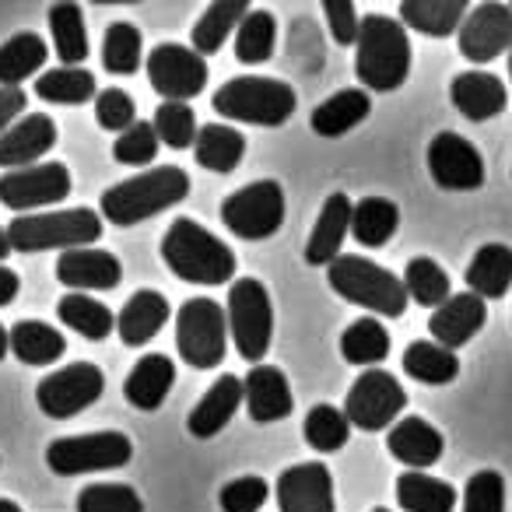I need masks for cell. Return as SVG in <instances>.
Instances as JSON below:
<instances>
[{"label": "cell", "instance_id": "1", "mask_svg": "<svg viewBox=\"0 0 512 512\" xmlns=\"http://www.w3.org/2000/svg\"><path fill=\"white\" fill-rule=\"evenodd\" d=\"M186 193H190V176H186V169H179V165H155V169L137 172V176L109 186V190L102 193L99 207H102V218L127 228V225L148 221V218H155V214L169 211V207L183 204Z\"/></svg>", "mask_w": 512, "mask_h": 512}, {"label": "cell", "instance_id": "2", "mask_svg": "<svg viewBox=\"0 0 512 512\" xmlns=\"http://www.w3.org/2000/svg\"><path fill=\"white\" fill-rule=\"evenodd\" d=\"M162 260L186 285H225L235 278V253L193 218L169 225L162 235Z\"/></svg>", "mask_w": 512, "mask_h": 512}, {"label": "cell", "instance_id": "3", "mask_svg": "<svg viewBox=\"0 0 512 512\" xmlns=\"http://www.w3.org/2000/svg\"><path fill=\"white\" fill-rule=\"evenodd\" d=\"M355 74L369 92H397L411 74V39L400 22L365 15L355 43Z\"/></svg>", "mask_w": 512, "mask_h": 512}, {"label": "cell", "instance_id": "4", "mask_svg": "<svg viewBox=\"0 0 512 512\" xmlns=\"http://www.w3.org/2000/svg\"><path fill=\"white\" fill-rule=\"evenodd\" d=\"M327 281L341 299H348L351 306H362L376 316H390L400 320L407 313V288L404 278H397L393 271L379 267L369 256L341 253L334 264L327 267Z\"/></svg>", "mask_w": 512, "mask_h": 512}, {"label": "cell", "instance_id": "5", "mask_svg": "<svg viewBox=\"0 0 512 512\" xmlns=\"http://www.w3.org/2000/svg\"><path fill=\"white\" fill-rule=\"evenodd\" d=\"M211 106L225 120L253 123V127H281V123L292 120L295 106H299V95H295V88L288 81L249 74V78L225 81L214 92Z\"/></svg>", "mask_w": 512, "mask_h": 512}, {"label": "cell", "instance_id": "6", "mask_svg": "<svg viewBox=\"0 0 512 512\" xmlns=\"http://www.w3.org/2000/svg\"><path fill=\"white\" fill-rule=\"evenodd\" d=\"M102 239V214L92 207L46 214H18L8 225L11 253H43V249H85Z\"/></svg>", "mask_w": 512, "mask_h": 512}, {"label": "cell", "instance_id": "7", "mask_svg": "<svg viewBox=\"0 0 512 512\" xmlns=\"http://www.w3.org/2000/svg\"><path fill=\"white\" fill-rule=\"evenodd\" d=\"M225 316H228V337L235 341V351H239L246 362H256V365L264 362L274 341V306H271V292H267L264 281H256V278L232 281Z\"/></svg>", "mask_w": 512, "mask_h": 512}, {"label": "cell", "instance_id": "8", "mask_svg": "<svg viewBox=\"0 0 512 512\" xmlns=\"http://www.w3.org/2000/svg\"><path fill=\"white\" fill-rule=\"evenodd\" d=\"M179 358L193 369H214L225 362L228 316L214 299H186L176 313Z\"/></svg>", "mask_w": 512, "mask_h": 512}, {"label": "cell", "instance_id": "9", "mask_svg": "<svg viewBox=\"0 0 512 512\" xmlns=\"http://www.w3.org/2000/svg\"><path fill=\"white\" fill-rule=\"evenodd\" d=\"M221 221L246 242L271 239L285 225V190L274 179H256L221 200Z\"/></svg>", "mask_w": 512, "mask_h": 512}, {"label": "cell", "instance_id": "10", "mask_svg": "<svg viewBox=\"0 0 512 512\" xmlns=\"http://www.w3.org/2000/svg\"><path fill=\"white\" fill-rule=\"evenodd\" d=\"M134 446L123 432H88V435H64L46 446V463L53 474L74 477L92 474V470H116L127 467Z\"/></svg>", "mask_w": 512, "mask_h": 512}, {"label": "cell", "instance_id": "11", "mask_svg": "<svg viewBox=\"0 0 512 512\" xmlns=\"http://www.w3.org/2000/svg\"><path fill=\"white\" fill-rule=\"evenodd\" d=\"M404 407L407 393L393 372L365 369L348 390L344 418L351 421V428H362V432H383V428H390L400 418Z\"/></svg>", "mask_w": 512, "mask_h": 512}, {"label": "cell", "instance_id": "12", "mask_svg": "<svg viewBox=\"0 0 512 512\" xmlns=\"http://www.w3.org/2000/svg\"><path fill=\"white\" fill-rule=\"evenodd\" d=\"M102 390H106V376H102L99 365L74 362L39 379L36 404L46 418L67 421V418H74V414L88 411V407L102 397Z\"/></svg>", "mask_w": 512, "mask_h": 512}, {"label": "cell", "instance_id": "13", "mask_svg": "<svg viewBox=\"0 0 512 512\" xmlns=\"http://www.w3.org/2000/svg\"><path fill=\"white\" fill-rule=\"evenodd\" d=\"M148 81L162 102H190L207 88V60L193 46L158 43L144 60Z\"/></svg>", "mask_w": 512, "mask_h": 512}, {"label": "cell", "instance_id": "14", "mask_svg": "<svg viewBox=\"0 0 512 512\" xmlns=\"http://www.w3.org/2000/svg\"><path fill=\"white\" fill-rule=\"evenodd\" d=\"M67 193H71V169L64 162H39L32 169L4 172L0 176V204L18 214L53 207Z\"/></svg>", "mask_w": 512, "mask_h": 512}, {"label": "cell", "instance_id": "15", "mask_svg": "<svg viewBox=\"0 0 512 512\" xmlns=\"http://www.w3.org/2000/svg\"><path fill=\"white\" fill-rule=\"evenodd\" d=\"M456 39H460V53L470 64H488L502 53H512V8L498 4V0L477 4L463 18Z\"/></svg>", "mask_w": 512, "mask_h": 512}, {"label": "cell", "instance_id": "16", "mask_svg": "<svg viewBox=\"0 0 512 512\" xmlns=\"http://www.w3.org/2000/svg\"><path fill=\"white\" fill-rule=\"evenodd\" d=\"M428 172L442 190H481L484 186V158L467 137L442 130L428 144Z\"/></svg>", "mask_w": 512, "mask_h": 512}, {"label": "cell", "instance_id": "17", "mask_svg": "<svg viewBox=\"0 0 512 512\" xmlns=\"http://www.w3.org/2000/svg\"><path fill=\"white\" fill-rule=\"evenodd\" d=\"M334 474L327 463H295L278 477V512H334Z\"/></svg>", "mask_w": 512, "mask_h": 512}, {"label": "cell", "instance_id": "18", "mask_svg": "<svg viewBox=\"0 0 512 512\" xmlns=\"http://www.w3.org/2000/svg\"><path fill=\"white\" fill-rule=\"evenodd\" d=\"M57 281L71 292H113L123 281V264L109 249H67L57 260Z\"/></svg>", "mask_w": 512, "mask_h": 512}, {"label": "cell", "instance_id": "19", "mask_svg": "<svg viewBox=\"0 0 512 512\" xmlns=\"http://www.w3.org/2000/svg\"><path fill=\"white\" fill-rule=\"evenodd\" d=\"M57 144V123L46 113H25L8 134L0 137V169H32Z\"/></svg>", "mask_w": 512, "mask_h": 512}, {"label": "cell", "instance_id": "20", "mask_svg": "<svg viewBox=\"0 0 512 512\" xmlns=\"http://www.w3.org/2000/svg\"><path fill=\"white\" fill-rule=\"evenodd\" d=\"M488 323V302L477 299L474 292H460L439 306L428 320V334H432L435 344L456 351L463 344L474 341V334H481V327Z\"/></svg>", "mask_w": 512, "mask_h": 512}, {"label": "cell", "instance_id": "21", "mask_svg": "<svg viewBox=\"0 0 512 512\" xmlns=\"http://www.w3.org/2000/svg\"><path fill=\"white\" fill-rule=\"evenodd\" d=\"M449 102L467 116L470 123L495 120L505 106H509V92L505 81L488 71H463L449 81Z\"/></svg>", "mask_w": 512, "mask_h": 512}, {"label": "cell", "instance_id": "22", "mask_svg": "<svg viewBox=\"0 0 512 512\" xmlns=\"http://www.w3.org/2000/svg\"><path fill=\"white\" fill-rule=\"evenodd\" d=\"M351 204L348 193H330L320 207V218L313 225V235L306 242V264L309 267H330L341 256V246L351 232Z\"/></svg>", "mask_w": 512, "mask_h": 512}, {"label": "cell", "instance_id": "23", "mask_svg": "<svg viewBox=\"0 0 512 512\" xmlns=\"http://www.w3.org/2000/svg\"><path fill=\"white\" fill-rule=\"evenodd\" d=\"M242 386H246L249 418L256 425H271V421H281L292 414L295 407L292 386H288V376L278 365H253L249 376L242 379Z\"/></svg>", "mask_w": 512, "mask_h": 512}, {"label": "cell", "instance_id": "24", "mask_svg": "<svg viewBox=\"0 0 512 512\" xmlns=\"http://www.w3.org/2000/svg\"><path fill=\"white\" fill-rule=\"evenodd\" d=\"M386 449H390L393 460H400L411 470H425L435 467L446 453V439L442 432L425 418H400L397 425L390 428V439H386Z\"/></svg>", "mask_w": 512, "mask_h": 512}, {"label": "cell", "instance_id": "25", "mask_svg": "<svg viewBox=\"0 0 512 512\" xmlns=\"http://www.w3.org/2000/svg\"><path fill=\"white\" fill-rule=\"evenodd\" d=\"M239 404H246V386H242L239 376H228L225 372L221 379H214L211 390L204 393V400L190 411L186 428H190L193 439H214L235 418Z\"/></svg>", "mask_w": 512, "mask_h": 512}, {"label": "cell", "instance_id": "26", "mask_svg": "<svg viewBox=\"0 0 512 512\" xmlns=\"http://www.w3.org/2000/svg\"><path fill=\"white\" fill-rule=\"evenodd\" d=\"M172 383H176V362L151 351V355L137 358V365L130 369L127 383H123V397L137 411H158L169 397Z\"/></svg>", "mask_w": 512, "mask_h": 512}, {"label": "cell", "instance_id": "27", "mask_svg": "<svg viewBox=\"0 0 512 512\" xmlns=\"http://www.w3.org/2000/svg\"><path fill=\"white\" fill-rule=\"evenodd\" d=\"M169 323V302H165L162 292L155 288H141L127 299V306L116 316V334L127 348H141L148 344L158 330Z\"/></svg>", "mask_w": 512, "mask_h": 512}, {"label": "cell", "instance_id": "28", "mask_svg": "<svg viewBox=\"0 0 512 512\" xmlns=\"http://www.w3.org/2000/svg\"><path fill=\"white\" fill-rule=\"evenodd\" d=\"M372 113V99L365 88H344V92H334L330 99H323L320 106L309 116V127L320 137H344L365 123Z\"/></svg>", "mask_w": 512, "mask_h": 512}, {"label": "cell", "instance_id": "29", "mask_svg": "<svg viewBox=\"0 0 512 512\" xmlns=\"http://www.w3.org/2000/svg\"><path fill=\"white\" fill-rule=\"evenodd\" d=\"M467 15H470L467 0H404L400 4V25L432 39H446L453 32H460Z\"/></svg>", "mask_w": 512, "mask_h": 512}, {"label": "cell", "instance_id": "30", "mask_svg": "<svg viewBox=\"0 0 512 512\" xmlns=\"http://www.w3.org/2000/svg\"><path fill=\"white\" fill-rule=\"evenodd\" d=\"M467 288L477 299H502L512 288V246L505 242H488L474 253L467 264Z\"/></svg>", "mask_w": 512, "mask_h": 512}, {"label": "cell", "instance_id": "31", "mask_svg": "<svg viewBox=\"0 0 512 512\" xmlns=\"http://www.w3.org/2000/svg\"><path fill=\"white\" fill-rule=\"evenodd\" d=\"M246 15H249L246 0H214V4H207L200 22L193 25V53H200V57L218 53L228 43V36L239 32Z\"/></svg>", "mask_w": 512, "mask_h": 512}, {"label": "cell", "instance_id": "32", "mask_svg": "<svg viewBox=\"0 0 512 512\" xmlns=\"http://www.w3.org/2000/svg\"><path fill=\"white\" fill-rule=\"evenodd\" d=\"M193 155H197V165H204L207 172L228 176V172L239 169L242 155H246V137L235 127H225V123H207V127H200Z\"/></svg>", "mask_w": 512, "mask_h": 512}, {"label": "cell", "instance_id": "33", "mask_svg": "<svg viewBox=\"0 0 512 512\" xmlns=\"http://www.w3.org/2000/svg\"><path fill=\"white\" fill-rule=\"evenodd\" d=\"M67 351V341L60 330H53L43 320H18L11 327V355L25 365H53Z\"/></svg>", "mask_w": 512, "mask_h": 512}, {"label": "cell", "instance_id": "34", "mask_svg": "<svg viewBox=\"0 0 512 512\" xmlns=\"http://www.w3.org/2000/svg\"><path fill=\"white\" fill-rule=\"evenodd\" d=\"M50 57V46L36 32H18L0 46V88H22L25 78L39 71Z\"/></svg>", "mask_w": 512, "mask_h": 512}, {"label": "cell", "instance_id": "35", "mask_svg": "<svg viewBox=\"0 0 512 512\" xmlns=\"http://www.w3.org/2000/svg\"><path fill=\"white\" fill-rule=\"evenodd\" d=\"M397 502L404 512H453L456 488L421 470H407L397 477Z\"/></svg>", "mask_w": 512, "mask_h": 512}, {"label": "cell", "instance_id": "36", "mask_svg": "<svg viewBox=\"0 0 512 512\" xmlns=\"http://www.w3.org/2000/svg\"><path fill=\"white\" fill-rule=\"evenodd\" d=\"M400 228V207L386 197H362L351 211V235L358 246L379 249L397 235Z\"/></svg>", "mask_w": 512, "mask_h": 512}, {"label": "cell", "instance_id": "37", "mask_svg": "<svg viewBox=\"0 0 512 512\" xmlns=\"http://www.w3.org/2000/svg\"><path fill=\"white\" fill-rule=\"evenodd\" d=\"M50 36L53 50H57L64 67H81L88 60V32H85V15L78 4L60 0L50 8Z\"/></svg>", "mask_w": 512, "mask_h": 512}, {"label": "cell", "instance_id": "38", "mask_svg": "<svg viewBox=\"0 0 512 512\" xmlns=\"http://www.w3.org/2000/svg\"><path fill=\"white\" fill-rule=\"evenodd\" d=\"M404 372L425 386H446L460 376V358L435 341H414L404 351Z\"/></svg>", "mask_w": 512, "mask_h": 512}, {"label": "cell", "instance_id": "39", "mask_svg": "<svg viewBox=\"0 0 512 512\" xmlns=\"http://www.w3.org/2000/svg\"><path fill=\"white\" fill-rule=\"evenodd\" d=\"M57 316L64 327L78 330L88 341H102L116 330V316L109 313V306H102L99 299L81 292H67L64 299L57 302Z\"/></svg>", "mask_w": 512, "mask_h": 512}, {"label": "cell", "instance_id": "40", "mask_svg": "<svg viewBox=\"0 0 512 512\" xmlns=\"http://www.w3.org/2000/svg\"><path fill=\"white\" fill-rule=\"evenodd\" d=\"M36 95L53 106H81L88 99H99L95 92V74L85 67H57V71L39 74Z\"/></svg>", "mask_w": 512, "mask_h": 512}, {"label": "cell", "instance_id": "41", "mask_svg": "<svg viewBox=\"0 0 512 512\" xmlns=\"http://www.w3.org/2000/svg\"><path fill=\"white\" fill-rule=\"evenodd\" d=\"M274 43H278V22H274L271 11L256 8L246 15V22L235 32V60L246 67L267 64L274 53Z\"/></svg>", "mask_w": 512, "mask_h": 512}, {"label": "cell", "instance_id": "42", "mask_svg": "<svg viewBox=\"0 0 512 512\" xmlns=\"http://www.w3.org/2000/svg\"><path fill=\"white\" fill-rule=\"evenodd\" d=\"M404 288H407V299L418 302V306H428L432 313L453 299L449 274L435 264L432 256H414L411 264H407V271H404Z\"/></svg>", "mask_w": 512, "mask_h": 512}, {"label": "cell", "instance_id": "43", "mask_svg": "<svg viewBox=\"0 0 512 512\" xmlns=\"http://www.w3.org/2000/svg\"><path fill=\"white\" fill-rule=\"evenodd\" d=\"M341 355L351 365H376L390 355V334L376 316H362L341 334Z\"/></svg>", "mask_w": 512, "mask_h": 512}, {"label": "cell", "instance_id": "44", "mask_svg": "<svg viewBox=\"0 0 512 512\" xmlns=\"http://www.w3.org/2000/svg\"><path fill=\"white\" fill-rule=\"evenodd\" d=\"M141 53H144V39L141 29L130 22H113L106 29V39H102V67L109 74H134L141 67Z\"/></svg>", "mask_w": 512, "mask_h": 512}, {"label": "cell", "instance_id": "45", "mask_svg": "<svg viewBox=\"0 0 512 512\" xmlns=\"http://www.w3.org/2000/svg\"><path fill=\"white\" fill-rule=\"evenodd\" d=\"M306 442L316 453H337L348 446L351 439V421L344 418V411H337L334 404H316L306 414V428H302Z\"/></svg>", "mask_w": 512, "mask_h": 512}, {"label": "cell", "instance_id": "46", "mask_svg": "<svg viewBox=\"0 0 512 512\" xmlns=\"http://www.w3.org/2000/svg\"><path fill=\"white\" fill-rule=\"evenodd\" d=\"M155 134L158 141L165 144V148L172 151H186L197 144V116H193V106L190 102H162V106L155 109Z\"/></svg>", "mask_w": 512, "mask_h": 512}, {"label": "cell", "instance_id": "47", "mask_svg": "<svg viewBox=\"0 0 512 512\" xmlns=\"http://www.w3.org/2000/svg\"><path fill=\"white\" fill-rule=\"evenodd\" d=\"M78 512H144V502L130 484H88L74 498Z\"/></svg>", "mask_w": 512, "mask_h": 512}, {"label": "cell", "instance_id": "48", "mask_svg": "<svg viewBox=\"0 0 512 512\" xmlns=\"http://www.w3.org/2000/svg\"><path fill=\"white\" fill-rule=\"evenodd\" d=\"M158 148H162V141H158V134H155V123L137 120L127 134H120L113 141V158L123 165H151Z\"/></svg>", "mask_w": 512, "mask_h": 512}, {"label": "cell", "instance_id": "49", "mask_svg": "<svg viewBox=\"0 0 512 512\" xmlns=\"http://www.w3.org/2000/svg\"><path fill=\"white\" fill-rule=\"evenodd\" d=\"M463 512H505V477L498 470H477L463 488Z\"/></svg>", "mask_w": 512, "mask_h": 512}, {"label": "cell", "instance_id": "50", "mask_svg": "<svg viewBox=\"0 0 512 512\" xmlns=\"http://www.w3.org/2000/svg\"><path fill=\"white\" fill-rule=\"evenodd\" d=\"M95 123H99L102 130H109V134H127L137 123L134 99H130L123 88H106V92H99V99H95Z\"/></svg>", "mask_w": 512, "mask_h": 512}, {"label": "cell", "instance_id": "51", "mask_svg": "<svg viewBox=\"0 0 512 512\" xmlns=\"http://www.w3.org/2000/svg\"><path fill=\"white\" fill-rule=\"evenodd\" d=\"M267 495H271V484H267L264 477L249 474V477L228 481L225 488H221L218 502H221V512H260Z\"/></svg>", "mask_w": 512, "mask_h": 512}, {"label": "cell", "instance_id": "52", "mask_svg": "<svg viewBox=\"0 0 512 512\" xmlns=\"http://www.w3.org/2000/svg\"><path fill=\"white\" fill-rule=\"evenodd\" d=\"M323 15H327V29L334 36V43L355 46L358 32H362V18L351 0H323Z\"/></svg>", "mask_w": 512, "mask_h": 512}, {"label": "cell", "instance_id": "53", "mask_svg": "<svg viewBox=\"0 0 512 512\" xmlns=\"http://www.w3.org/2000/svg\"><path fill=\"white\" fill-rule=\"evenodd\" d=\"M29 109V95L22 88H0V137L8 134Z\"/></svg>", "mask_w": 512, "mask_h": 512}, {"label": "cell", "instance_id": "54", "mask_svg": "<svg viewBox=\"0 0 512 512\" xmlns=\"http://www.w3.org/2000/svg\"><path fill=\"white\" fill-rule=\"evenodd\" d=\"M18 288H22L18 274L11 271V267L0 264V306H11V302L18 299Z\"/></svg>", "mask_w": 512, "mask_h": 512}, {"label": "cell", "instance_id": "55", "mask_svg": "<svg viewBox=\"0 0 512 512\" xmlns=\"http://www.w3.org/2000/svg\"><path fill=\"white\" fill-rule=\"evenodd\" d=\"M8 351H11V330H4V323H0V362H4Z\"/></svg>", "mask_w": 512, "mask_h": 512}, {"label": "cell", "instance_id": "56", "mask_svg": "<svg viewBox=\"0 0 512 512\" xmlns=\"http://www.w3.org/2000/svg\"><path fill=\"white\" fill-rule=\"evenodd\" d=\"M11 253V242H8V228H0V260Z\"/></svg>", "mask_w": 512, "mask_h": 512}, {"label": "cell", "instance_id": "57", "mask_svg": "<svg viewBox=\"0 0 512 512\" xmlns=\"http://www.w3.org/2000/svg\"><path fill=\"white\" fill-rule=\"evenodd\" d=\"M0 512H22V505L11 502V498H0Z\"/></svg>", "mask_w": 512, "mask_h": 512}, {"label": "cell", "instance_id": "58", "mask_svg": "<svg viewBox=\"0 0 512 512\" xmlns=\"http://www.w3.org/2000/svg\"><path fill=\"white\" fill-rule=\"evenodd\" d=\"M509 81H512V53H509Z\"/></svg>", "mask_w": 512, "mask_h": 512}, {"label": "cell", "instance_id": "59", "mask_svg": "<svg viewBox=\"0 0 512 512\" xmlns=\"http://www.w3.org/2000/svg\"><path fill=\"white\" fill-rule=\"evenodd\" d=\"M372 512H390V509H372Z\"/></svg>", "mask_w": 512, "mask_h": 512}, {"label": "cell", "instance_id": "60", "mask_svg": "<svg viewBox=\"0 0 512 512\" xmlns=\"http://www.w3.org/2000/svg\"><path fill=\"white\" fill-rule=\"evenodd\" d=\"M509 8H512V4H509Z\"/></svg>", "mask_w": 512, "mask_h": 512}]
</instances>
